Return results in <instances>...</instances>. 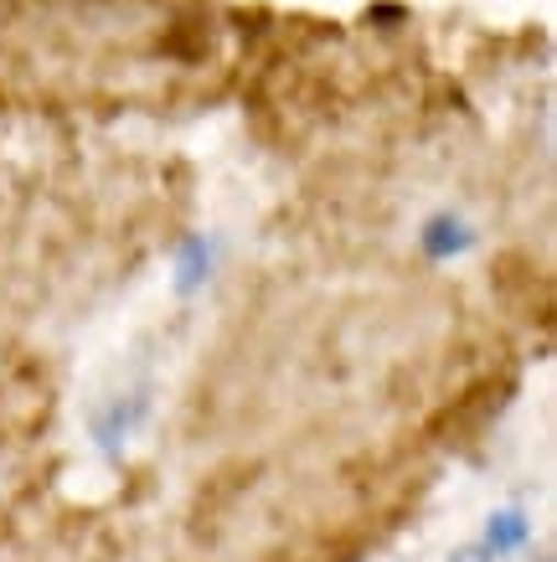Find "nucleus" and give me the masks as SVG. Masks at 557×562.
Returning <instances> with one entry per match:
<instances>
[{"label": "nucleus", "instance_id": "obj_3", "mask_svg": "<svg viewBox=\"0 0 557 562\" xmlns=\"http://www.w3.org/2000/svg\"><path fill=\"white\" fill-rule=\"evenodd\" d=\"M428 248H434V254H455V248H465V233H459V222H434V233H428Z\"/></svg>", "mask_w": 557, "mask_h": 562}, {"label": "nucleus", "instance_id": "obj_2", "mask_svg": "<svg viewBox=\"0 0 557 562\" xmlns=\"http://www.w3.org/2000/svg\"><path fill=\"white\" fill-rule=\"evenodd\" d=\"M140 413H145V397H135V403H124V408H109L99 418V424H93V439H99V449L103 454H109V460H114L119 449H124V439H130V428H135V418Z\"/></svg>", "mask_w": 557, "mask_h": 562}, {"label": "nucleus", "instance_id": "obj_1", "mask_svg": "<svg viewBox=\"0 0 557 562\" xmlns=\"http://www.w3.org/2000/svg\"><path fill=\"white\" fill-rule=\"evenodd\" d=\"M532 542V521L522 512H495L486 521V552L490 558H511V552H522Z\"/></svg>", "mask_w": 557, "mask_h": 562}, {"label": "nucleus", "instance_id": "obj_4", "mask_svg": "<svg viewBox=\"0 0 557 562\" xmlns=\"http://www.w3.org/2000/svg\"><path fill=\"white\" fill-rule=\"evenodd\" d=\"M455 562H470V552H459V558H455Z\"/></svg>", "mask_w": 557, "mask_h": 562}]
</instances>
